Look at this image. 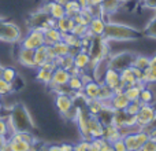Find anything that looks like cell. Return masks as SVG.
Instances as JSON below:
<instances>
[{"instance_id": "836d02e7", "label": "cell", "mask_w": 156, "mask_h": 151, "mask_svg": "<svg viewBox=\"0 0 156 151\" xmlns=\"http://www.w3.org/2000/svg\"><path fill=\"white\" fill-rule=\"evenodd\" d=\"M141 81H143L145 85H151V84L156 83V69L155 68H147L145 70H143V77H141Z\"/></svg>"}, {"instance_id": "b9f144b4", "label": "cell", "mask_w": 156, "mask_h": 151, "mask_svg": "<svg viewBox=\"0 0 156 151\" xmlns=\"http://www.w3.org/2000/svg\"><path fill=\"white\" fill-rule=\"evenodd\" d=\"M141 102L140 100H136V102H130L129 105H127V107L125 109V111H126L127 114H132V116H137V113L140 111L141 109Z\"/></svg>"}, {"instance_id": "6125c7cd", "label": "cell", "mask_w": 156, "mask_h": 151, "mask_svg": "<svg viewBox=\"0 0 156 151\" xmlns=\"http://www.w3.org/2000/svg\"><path fill=\"white\" fill-rule=\"evenodd\" d=\"M0 98H2V96H0ZM0 103H2V102H0Z\"/></svg>"}, {"instance_id": "3957f363", "label": "cell", "mask_w": 156, "mask_h": 151, "mask_svg": "<svg viewBox=\"0 0 156 151\" xmlns=\"http://www.w3.org/2000/svg\"><path fill=\"white\" fill-rule=\"evenodd\" d=\"M88 54L90 57V65H89L88 72L90 73L94 65L110 57V41L104 36H93L90 46L88 48Z\"/></svg>"}, {"instance_id": "30bf717a", "label": "cell", "mask_w": 156, "mask_h": 151, "mask_svg": "<svg viewBox=\"0 0 156 151\" xmlns=\"http://www.w3.org/2000/svg\"><path fill=\"white\" fill-rule=\"evenodd\" d=\"M16 59L21 63L22 66L29 69H36V63H34V50L30 48H25V47H19L18 50V55Z\"/></svg>"}, {"instance_id": "91938a15", "label": "cell", "mask_w": 156, "mask_h": 151, "mask_svg": "<svg viewBox=\"0 0 156 151\" xmlns=\"http://www.w3.org/2000/svg\"><path fill=\"white\" fill-rule=\"evenodd\" d=\"M2 69H3V68H2V66H0V74H2Z\"/></svg>"}, {"instance_id": "6f0895ef", "label": "cell", "mask_w": 156, "mask_h": 151, "mask_svg": "<svg viewBox=\"0 0 156 151\" xmlns=\"http://www.w3.org/2000/svg\"><path fill=\"white\" fill-rule=\"evenodd\" d=\"M4 21H5V19L0 17V35H2V28H3V22H4Z\"/></svg>"}, {"instance_id": "7a4b0ae2", "label": "cell", "mask_w": 156, "mask_h": 151, "mask_svg": "<svg viewBox=\"0 0 156 151\" xmlns=\"http://www.w3.org/2000/svg\"><path fill=\"white\" fill-rule=\"evenodd\" d=\"M7 124L10 129V135L15 132H32L34 129V124L32 120V114L22 103H15L11 107L10 114L7 116Z\"/></svg>"}, {"instance_id": "db71d44e", "label": "cell", "mask_w": 156, "mask_h": 151, "mask_svg": "<svg viewBox=\"0 0 156 151\" xmlns=\"http://www.w3.org/2000/svg\"><path fill=\"white\" fill-rule=\"evenodd\" d=\"M104 0H90V4L92 6H101V3Z\"/></svg>"}, {"instance_id": "ee69618b", "label": "cell", "mask_w": 156, "mask_h": 151, "mask_svg": "<svg viewBox=\"0 0 156 151\" xmlns=\"http://www.w3.org/2000/svg\"><path fill=\"white\" fill-rule=\"evenodd\" d=\"M71 33H74L78 37H83V36L88 33V25H77L76 24L73 30H71Z\"/></svg>"}, {"instance_id": "7402d4cb", "label": "cell", "mask_w": 156, "mask_h": 151, "mask_svg": "<svg viewBox=\"0 0 156 151\" xmlns=\"http://www.w3.org/2000/svg\"><path fill=\"white\" fill-rule=\"evenodd\" d=\"M103 139L107 140L108 143H114L115 140L118 139H122V133H121V129L116 128L115 125H105L104 127V133H103Z\"/></svg>"}, {"instance_id": "4fadbf2b", "label": "cell", "mask_w": 156, "mask_h": 151, "mask_svg": "<svg viewBox=\"0 0 156 151\" xmlns=\"http://www.w3.org/2000/svg\"><path fill=\"white\" fill-rule=\"evenodd\" d=\"M103 133H104V125L99 121V118L94 116L89 117L88 121V135L89 139H99L103 138Z\"/></svg>"}, {"instance_id": "60d3db41", "label": "cell", "mask_w": 156, "mask_h": 151, "mask_svg": "<svg viewBox=\"0 0 156 151\" xmlns=\"http://www.w3.org/2000/svg\"><path fill=\"white\" fill-rule=\"evenodd\" d=\"M0 138L8 139L10 138V129L7 124V117L0 116Z\"/></svg>"}, {"instance_id": "d590c367", "label": "cell", "mask_w": 156, "mask_h": 151, "mask_svg": "<svg viewBox=\"0 0 156 151\" xmlns=\"http://www.w3.org/2000/svg\"><path fill=\"white\" fill-rule=\"evenodd\" d=\"M65 11H66V15L67 17L74 18L77 14L81 13V7H80V4L77 3V0H70V2L65 6Z\"/></svg>"}, {"instance_id": "9a60e30c", "label": "cell", "mask_w": 156, "mask_h": 151, "mask_svg": "<svg viewBox=\"0 0 156 151\" xmlns=\"http://www.w3.org/2000/svg\"><path fill=\"white\" fill-rule=\"evenodd\" d=\"M7 143L12 151H30V149H32V144L21 139V136L16 132L10 135V138L7 139Z\"/></svg>"}, {"instance_id": "d6986e66", "label": "cell", "mask_w": 156, "mask_h": 151, "mask_svg": "<svg viewBox=\"0 0 156 151\" xmlns=\"http://www.w3.org/2000/svg\"><path fill=\"white\" fill-rule=\"evenodd\" d=\"M100 87H101V84L99 83V81L96 80H92L89 81V83H86L85 85H83V95H85L86 98H88L89 100H93V99H99V95H100Z\"/></svg>"}, {"instance_id": "7dc6e473", "label": "cell", "mask_w": 156, "mask_h": 151, "mask_svg": "<svg viewBox=\"0 0 156 151\" xmlns=\"http://www.w3.org/2000/svg\"><path fill=\"white\" fill-rule=\"evenodd\" d=\"M141 4H143L144 8L156 11V0H141Z\"/></svg>"}, {"instance_id": "603a6c76", "label": "cell", "mask_w": 156, "mask_h": 151, "mask_svg": "<svg viewBox=\"0 0 156 151\" xmlns=\"http://www.w3.org/2000/svg\"><path fill=\"white\" fill-rule=\"evenodd\" d=\"M44 39H45L47 46H54L62 40V32L58 28H49L44 30Z\"/></svg>"}, {"instance_id": "c3c4849f", "label": "cell", "mask_w": 156, "mask_h": 151, "mask_svg": "<svg viewBox=\"0 0 156 151\" xmlns=\"http://www.w3.org/2000/svg\"><path fill=\"white\" fill-rule=\"evenodd\" d=\"M60 151H74V143H70V142L60 143Z\"/></svg>"}, {"instance_id": "9c48e42d", "label": "cell", "mask_w": 156, "mask_h": 151, "mask_svg": "<svg viewBox=\"0 0 156 151\" xmlns=\"http://www.w3.org/2000/svg\"><path fill=\"white\" fill-rule=\"evenodd\" d=\"M55 107L60 113V116H65L69 110L74 107L73 96L69 94H60L55 96Z\"/></svg>"}, {"instance_id": "680465c9", "label": "cell", "mask_w": 156, "mask_h": 151, "mask_svg": "<svg viewBox=\"0 0 156 151\" xmlns=\"http://www.w3.org/2000/svg\"><path fill=\"white\" fill-rule=\"evenodd\" d=\"M2 110H3V107H2V103H0V114H2Z\"/></svg>"}, {"instance_id": "52a82bcc", "label": "cell", "mask_w": 156, "mask_h": 151, "mask_svg": "<svg viewBox=\"0 0 156 151\" xmlns=\"http://www.w3.org/2000/svg\"><path fill=\"white\" fill-rule=\"evenodd\" d=\"M21 39H22V32L18 25L11 21L3 22L0 40L5 41V43H18V41H21Z\"/></svg>"}, {"instance_id": "4316f807", "label": "cell", "mask_w": 156, "mask_h": 151, "mask_svg": "<svg viewBox=\"0 0 156 151\" xmlns=\"http://www.w3.org/2000/svg\"><path fill=\"white\" fill-rule=\"evenodd\" d=\"M143 36L145 39L156 40V11H155V15L152 17V18L145 24V26H144Z\"/></svg>"}, {"instance_id": "8d00e7d4", "label": "cell", "mask_w": 156, "mask_h": 151, "mask_svg": "<svg viewBox=\"0 0 156 151\" xmlns=\"http://www.w3.org/2000/svg\"><path fill=\"white\" fill-rule=\"evenodd\" d=\"M0 77H2L3 80L8 81V83H14L18 76H16V70L14 68H11V66H5V68L2 69V74H0Z\"/></svg>"}, {"instance_id": "681fc988", "label": "cell", "mask_w": 156, "mask_h": 151, "mask_svg": "<svg viewBox=\"0 0 156 151\" xmlns=\"http://www.w3.org/2000/svg\"><path fill=\"white\" fill-rule=\"evenodd\" d=\"M77 3L80 4V7H81V10H85V8H88V7H90V0H77Z\"/></svg>"}, {"instance_id": "cb8c5ba5", "label": "cell", "mask_w": 156, "mask_h": 151, "mask_svg": "<svg viewBox=\"0 0 156 151\" xmlns=\"http://www.w3.org/2000/svg\"><path fill=\"white\" fill-rule=\"evenodd\" d=\"M48 46L43 44L41 47L34 50V63H36V69L41 68L44 63L48 62Z\"/></svg>"}, {"instance_id": "ba28073f", "label": "cell", "mask_w": 156, "mask_h": 151, "mask_svg": "<svg viewBox=\"0 0 156 151\" xmlns=\"http://www.w3.org/2000/svg\"><path fill=\"white\" fill-rule=\"evenodd\" d=\"M45 44V39H44V32L40 29H30L25 37L21 39V47L30 50H36Z\"/></svg>"}, {"instance_id": "44dd1931", "label": "cell", "mask_w": 156, "mask_h": 151, "mask_svg": "<svg viewBox=\"0 0 156 151\" xmlns=\"http://www.w3.org/2000/svg\"><path fill=\"white\" fill-rule=\"evenodd\" d=\"M144 87H145V84H144L143 81H137L134 85L126 87L125 91H123V94L126 95V98L129 99V102H136V100H138V98H140V92Z\"/></svg>"}, {"instance_id": "ac0fdd59", "label": "cell", "mask_w": 156, "mask_h": 151, "mask_svg": "<svg viewBox=\"0 0 156 151\" xmlns=\"http://www.w3.org/2000/svg\"><path fill=\"white\" fill-rule=\"evenodd\" d=\"M129 99L126 98V95L123 92H119V94H114L112 98L108 100V106L114 110H125L129 105Z\"/></svg>"}, {"instance_id": "816d5d0a", "label": "cell", "mask_w": 156, "mask_h": 151, "mask_svg": "<svg viewBox=\"0 0 156 151\" xmlns=\"http://www.w3.org/2000/svg\"><path fill=\"white\" fill-rule=\"evenodd\" d=\"M149 66H151V68H155V69H156V52L151 57V63H149Z\"/></svg>"}, {"instance_id": "1f68e13d", "label": "cell", "mask_w": 156, "mask_h": 151, "mask_svg": "<svg viewBox=\"0 0 156 151\" xmlns=\"http://www.w3.org/2000/svg\"><path fill=\"white\" fill-rule=\"evenodd\" d=\"M62 40L65 41L69 47H73V48L81 50V37L76 36L74 33H71V32L62 33Z\"/></svg>"}, {"instance_id": "e0dca14e", "label": "cell", "mask_w": 156, "mask_h": 151, "mask_svg": "<svg viewBox=\"0 0 156 151\" xmlns=\"http://www.w3.org/2000/svg\"><path fill=\"white\" fill-rule=\"evenodd\" d=\"M43 10L45 11V13H48L49 17H51V18H54V19H60V18H63V17L66 15L65 6L56 3L55 0L47 3V4L43 7Z\"/></svg>"}, {"instance_id": "9f6ffc18", "label": "cell", "mask_w": 156, "mask_h": 151, "mask_svg": "<svg viewBox=\"0 0 156 151\" xmlns=\"http://www.w3.org/2000/svg\"><path fill=\"white\" fill-rule=\"evenodd\" d=\"M7 142V139H4V138H0V149H2L3 146H4V143Z\"/></svg>"}, {"instance_id": "f907efd6", "label": "cell", "mask_w": 156, "mask_h": 151, "mask_svg": "<svg viewBox=\"0 0 156 151\" xmlns=\"http://www.w3.org/2000/svg\"><path fill=\"white\" fill-rule=\"evenodd\" d=\"M44 151H60V143H52L49 144V146H47V149Z\"/></svg>"}, {"instance_id": "f546056e", "label": "cell", "mask_w": 156, "mask_h": 151, "mask_svg": "<svg viewBox=\"0 0 156 151\" xmlns=\"http://www.w3.org/2000/svg\"><path fill=\"white\" fill-rule=\"evenodd\" d=\"M105 105H108V103H104L103 100H100V99L88 100V103H86V110L89 111V114H90V116L97 117V116H99V113L103 110V107H104Z\"/></svg>"}, {"instance_id": "f6af8a7d", "label": "cell", "mask_w": 156, "mask_h": 151, "mask_svg": "<svg viewBox=\"0 0 156 151\" xmlns=\"http://www.w3.org/2000/svg\"><path fill=\"white\" fill-rule=\"evenodd\" d=\"M111 146H112L114 151H129L126 147V144H125V142H123V138L115 140L114 143H111Z\"/></svg>"}, {"instance_id": "d4e9b609", "label": "cell", "mask_w": 156, "mask_h": 151, "mask_svg": "<svg viewBox=\"0 0 156 151\" xmlns=\"http://www.w3.org/2000/svg\"><path fill=\"white\" fill-rule=\"evenodd\" d=\"M137 81L138 80L134 76V72H133L132 66L121 72V84L125 87V88H126V87H130V85H134Z\"/></svg>"}, {"instance_id": "8fae6325", "label": "cell", "mask_w": 156, "mask_h": 151, "mask_svg": "<svg viewBox=\"0 0 156 151\" xmlns=\"http://www.w3.org/2000/svg\"><path fill=\"white\" fill-rule=\"evenodd\" d=\"M107 18L101 15H96L90 19V22L88 24V32L92 36H103L105 30V25H107Z\"/></svg>"}, {"instance_id": "5b68a950", "label": "cell", "mask_w": 156, "mask_h": 151, "mask_svg": "<svg viewBox=\"0 0 156 151\" xmlns=\"http://www.w3.org/2000/svg\"><path fill=\"white\" fill-rule=\"evenodd\" d=\"M149 139V128L138 129L123 136V142L129 151H140L147 140Z\"/></svg>"}, {"instance_id": "d6a6232c", "label": "cell", "mask_w": 156, "mask_h": 151, "mask_svg": "<svg viewBox=\"0 0 156 151\" xmlns=\"http://www.w3.org/2000/svg\"><path fill=\"white\" fill-rule=\"evenodd\" d=\"M56 63L58 68H63L65 70H70L74 66V57L73 55H66V57H56V59L54 61Z\"/></svg>"}, {"instance_id": "7c38bea8", "label": "cell", "mask_w": 156, "mask_h": 151, "mask_svg": "<svg viewBox=\"0 0 156 151\" xmlns=\"http://www.w3.org/2000/svg\"><path fill=\"white\" fill-rule=\"evenodd\" d=\"M125 2H126V0H104V2L101 3V6H100V8H101V15L104 17V18L110 19L111 15L118 13L119 8L123 6Z\"/></svg>"}, {"instance_id": "e575fe53", "label": "cell", "mask_w": 156, "mask_h": 151, "mask_svg": "<svg viewBox=\"0 0 156 151\" xmlns=\"http://www.w3.org/2000/svg\"><path fill=\"white\" fill-rule=\"evenodd\" d=\"M67 87L70 88V91L73 92H80L83 89V83L81 76H70V80L67 83Z\"/></svg>"}, {"instance_id": "74e56055", "label": "cell", "mask_w": 156, "mask_h": 151, "mask_svg": "<svg viewBox=\"0 0 156 151\" xmlns=\"http://www.w3.org/2000/svg\"><path fill=\"white\" fill-rule=\"evenodd\" d=\"M52 47H54V50H55L56 57H66V55L70 54V47H69L63 40L58 41V43L54 44Z\"/></svg>"}, {"instance_id": "f1b7e54d", "label": "cell", "mask_w": 156, "mask_h": 151, "mask_svg": "<svg viewBox=\"0 0 156 151\" xmlns=\"http://www.w3.org/2000/svg\"><path fill=\"white\" fill-rule=\"evenodd\" d=\"M114 109H111L108 105H105L104 107H103V110L99 113V116H97V118H99V121L101 122L103 125H111L112 124V117H114Z\"/></svg>"}, {"instance_id": "2e32d148", "label": "cell", "mask_w": 156, "mask_h": 151, "mask_svg": "<svg viewBox=\"0 0 156 151\" xmlns=\"http://www.w3.org/2000/svg\"><path fill=\"white\" fill-rule=\"evenodd\" d=\"M70 80V73L69 70H65L63 68H56L52 73V80L48 84V87H56V85H67Z\"/></svg>"}, {"instance_id": "7bdbcfd3", "label": "cell", "mask_w": 156, "mask_h": 151, "mask_svg": "<svg viewBox=\"0 0 156 151\" xmlns=\"http://www.w3.org/2000/svg\"><path fill=\"white\" fill-rule=\"evenodd\" d=\"M90 150V140L80 139L77 143H74V151H89Z\"/></svg>"}, {"instance_id": "6da1fadb", "label": "cell", "mask_w": 156, "mask_h": 151, "mask_svg": "<svg viewBox=\"0 0 156 151\" xmlns=\"http://www.w3.org/2000/svg\"><path fill=\"white\" fill-rule=\"evenodd\" d=\"M104 36L108 41H137L143 39V30L133 26L130 24H125V22H118V21H111L108 19L107 25H105Z\"/></svg>"}, {"instance_id": "83f0119b", "label": "cell", "mask_w": 156, "mask_h": 151, "mask_svg": "<svg viewBox=\"0 0 156 151\" xmlns=\"http://www.w3.org/2000/svg\"><path fill=\"white\" fill-rule=\"evenodd\" d=\"M74 25H76L74 19L70 18V17H67V15H65L63 18L56 19V26H55V28H58V29H59L62 33H69V32H71V30H73Z\"/></svg>"}, {"instance_id": "ab89813d", "label": "cell", "mask_w": 156, "mask_h": 151, "mask_svg": "<svg viewBox=\"0 0 156 151\" xmlns=\"http://www.w3.org/2000/svg\"><path fill=\"white\" fill-rule=\"evenodd\" d=\"M14 84L12 83H8V81L3 80L0 77V96H5V95H10L11 92H14Z\"/></svg>"}, {"instance_id": "f35d334b", "label": "cell", "mask_w": 156, "mask_h": 151, "mask_svg": "<svg viewBox=\"0 0 156 151\" xmlns=\"http://www.w3.org/2000/svg\"><path fill=\"white\" fill-rule=\"evenodd\" d=\"M100 84H101V87H100V95H99V99L103 100L104 103H108V100L112 98L114 95V91L110 88V87H107L105 84H103L101 81H99Z\"/></svg>"}, {"instance_id": "f5cc1de1", "label": "cell", "mask_w": 156, "mask_h": 151, "mask_svg": "<svg viewBox=\"0 0 156 151\" xmlns=\"http://www.w3.org/2000/svg\"><path fill=\"white\" fill-rule=\"evenodd\" d=\"M101 151H114V149H112V146H111V143H105L104 144V147L101 149Z\"/></svg>"}, {"instance_id": "8992f818", "label": "cell", "mask_w": 156, "mask_h": 151, "mask_svg": "<svg viewBox=\"0 0 156 151\" xmlns=\"http://www.w3.org/2000/svg\"><path fill=\"white\" fill-rule=\"evenodd\" d=\"M137 125L140 129H145L155 124L156 121V106L155 105H143L140 111L136 116Z\"/></svg>"}, {"instance_id": "5bb4252c", "label": "cell", "mask_w": 156, "mask_h": 151, "mask_svg": "<svg viewBox=\"0 0 156 151\" xmlns=\"http://www.w3.org/2000/svg\"><path fill=\"white\" fill-rule=\"evenodd\" d=\"M101 83L105 84L107 87H110V88L114 91L115 88H118V87L121 85V72L108 68L107 70H105L104 76H103Z\"/></svg>"}, {"instance_id": "4dcf8cb0", "label": "cell", "mask_w": 156, "mask_h": 151, "mask_svg": "<svg viewBox=\"0 0 156 151\" xmlns=\"http://www.w3.org/2000/svg\"><path fill=\"white\" fill-rule=\"evenodd\" d=\"M149 63H151V57L145 54H136L132 66L140 69V70H145L147 68H149Z\"/></svg>"}, {"instance_id": "bcb514c9", "label": "cell", "mask_w": 156, "mask_h": 151, "mask_svg": "<svg viewBox=\"0 0 156 151\" xmlns=\"http://www.w3.org/2000/svg\"><path fill=\"white\" fill-rule=\"evenodd\" d=\"M140 151H156V140L149 138L148 140L144 143V146L141 147Z\"/></svg>"}, {"instance_id": "94428289", "label": "cell", "mask_w": 156, "mask_h": 151, "mask_svg": "<svg viewBox=\"0 0 156 151\" xmlns=\"http://www.w3.org/2000/svg\"><path fill=\"white\" fill-rule=\"evenodd\" d=\"M137 2H141V0H137Z\"/></svg>"}, {"instance_id": "277c9868", "label": "cell", "mask_w": 156, "mask_h": 151, "mask_svg": "<svg viewBox=\"0 0 156 151\" xmlns=\"http://www.w3.org/2000/svg\"><path fill=\"white\" fill-rule=\"evenodd\" d=\"M134 57H136V54L132 51H121L114 55H110V57L107 58L108 68L114 69V70L122 72L133 65Z\"/></svg>"}, {"instance_id": "ffe728a7", "label": "cell", "mask_w": 156, "mask_h": 151, "mask_svg": "<svg viewBox=\"0 0 156 151\" xmlns=\"http://www.w3.org/2000/svg\"><path fill=\"white\" fill-rule=\"evenodd\" d=\"M89 65H90V57H89L88 51L80 50V51L74 55V66H77V68L82 72H88Z\"/></svg>"}, {"instance_id": "11a10c76", "label": "cell", "mask_w": 156, "mask_h": 151, "mask_svg": "<svg viewBox=\"0 0 156 151\" xmlns=\"http://www.w3.org/2000/svg\"><path fill=\"white\" fill-rule=\"evenodd\" d=\"M55 2L59 3V4H62V6H66L69 2H70V0H55Z\"/></svg>"}, {"instance_id": "484cf974", "label": "cell", "mask_w": 156, "mask_h": 151, "mask_svg": "<svg viewBox=\"0 0 156 151\" xmlns=\"http://www.w3.org/2000/svg\"><path fill=\"white\" fill-rule=\"evenodd\" d=\"M138 100L141 102V105H154L156 100V94L154 89H151L148 85H145L140 92V98Z\"/></svg>"}]
</instances>
